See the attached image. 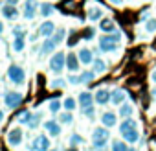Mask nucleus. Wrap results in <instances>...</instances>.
<instances>
[{"label":"nucleus","mask_w":156,"mask_h":151,"mask_svg":"<svg viewBox=\"0 0 156 151\" xmlns=\"http://www.w3.org/2000/svg\"><path fill=\"white\" fill-rule=\"evenodd\" d=\"M108 2H112V4H116V6H119V4L123 2V0H108Z\"/></svg>","instance_id":"nucleus-44"},{"label":"nucleus","mask_w":156,"mask_h":151,"mask_svg":"<svg viewBox=\"0 0 156 151\" xmlns=\"http://www.w3.org/2000/svg\"><path fill=\"white\" fill-rule=\"evenodd\" d=\"M152 98H154V100H156V89H154V90H152Z\"/></svg>","instance_id":"nucleus-49"},{"label":"nucleus","mask_w":156,"mask_h":151,"mask_svg":"<svg viewBox=\"0 0 156 151\" xmlns=\"http://www.w3.org/2000/svg\"><path fill=\"white\" fill-rule=\"evenodd\" d=\"M61 105H62V103H61L59 100H51V101L48 103V109H50V112H51V114H55V112H59V111H61Z\"/></svg>","instance_id":"nucleus-30"},{"label":"nucleus","mask_w":156,"mask_h":151,"mask_svg":"<svg viewBox=\"0 0 156 151\" xmlns=\"http://www.w3.org/2000/svg\"><path fill=\"white\" fill-rule=\"evenodd\" d=\"M17 2L19 0H6V4H15V6H17Z\"/></svg>","instance_id":"nucleus-45"},{"label":"nucleus","mask_w":156,"mask_h":151,"mask_svg":"<svg viewBox=\"0 0 156 151\" xmlns=\"http://www.w3.org/2000/svg\"><path fill=\"white\" fill-rule=\"evenodd\" d=\"M35 15H37V0H28L22 8V17L26 20H31L35 19Z\"/></svg>","instance_id":"nucleus-6"},{"label":"nucleus","mask_w":156,"mask_h":151,"mask_svg":"<svg viewBox=\"0 0 156 151\" xmlns=\"http://www.w3.org/2000/svg\"><path fill=\"white\" fill-rule=\"evenodd\" d=\"M22 140H24V134H22V129H20V127H13V129L8 133V144H9V145L17 147V145L22 144Z\"/></svg>","instance_id":"nucleus-5"},{"label":"nucleus","mask_w":156,"mask_h":151,"mask_svg":"<svg viewBox=\"0 0 156 151\" xmlns=\"http://www.w3.org/2000/svg\"><path fill=\"white\" fill-rule=\"evenodd\" d=\"M13 35H15V37H24V35H26V30H24L22 26H15V28H13Z\"/></svg>","instance_id":"nucleus-37"},{"label":"nucleus","mask_w":156,"mask_h":151,"mask_svg":"<svg viewBox=\"0 0 156 151\" xmlns=\"http://www.w3.org/2000/svg\"><path fill=\"white\" fill-rule=\"evenodd\" d=\"M79 105H81V109H85V107H90L92 103H94V94H90V92H81L79 94Z\"/></svg>","instance_id":"nucleus-18"},{"label":"nucleus","mask_w":156,"mask_h":151,"mask_svg":"<svg viewBox=\"0 0 156 151\" xmlns=\"http://www.w3.org/2000/svg\"><path fill=\"white\" fill-rule=\"evenodd\" d=\"M68 81H70L72 85H79V83H81V79H79V76H70V78H68Z\"/></svg>","instance_id":"nucleus-40"},{"label":"nucleus","mask_w":156,"mask_h":151,"mask_svg":"<svg viewBox=\"0 0 156 151\" xmlns=\"http://www.w3.org/2000/svg\"><path fill=\"white\" fill-rule=\"evenodd\" d=\"M24 101V96L20 92H6L4 94V103L8 109H17L19 105H22Z\"/></svg>","instance_id":"nucleus-4"},{"label":"nucleus","mask_w":156,"mask_h":151,"mask_svg":"<svg viewBox=\"0 0 156 151\" xmlns=\"http://www.w3.org/2000/svg\"><path fill=\"white\" fill-rule=\"evenodd\" d=\"M62 85H64V81H62L61 78H59V79H55V81H51V87H53V89H61Z\"/></svg>","instance_id":"nucleus-41"},{"label":"nucleus","mask_w":156,"mask_h":151,"mask_svg":"<svg viewBox=\"0 0 156 151\" xmlns=\"http://www.w3.org/2000/svg\"><path fill=\"white\" fill-rule=\"evenodd\" d=\"M2 120H4V111H0V123H2Z\"/></svg>","instance_id":"nucleus-47"},{"label":"nucleus","mask_w":156,"mask_h":151,"mask_svg":"<svg viewBox=\"0 0 156 151\" xmlns=\"http://www.w3.org/2000/svg\"><path fill=\"white\" fill-rule=\"evenodd\" d=\"M79 66H81V61H79V57H77V53H73V52L66 53V68L70 72H77Z\"/></svg>","instance_id":"nucleus-7"},{"label":"nucleus","mask_w":156,"mask_h":151,"mask_svg":"<svg viewBox=\"0 0 156 151\" xmlns=\"http://www.w3.org/2000/svg\"><path fill=\"white\" fill-rule=\"evenodd\" d=\"M151 79H152V83H156V72H152V76H151Z\"/></svg>","instance_id":"nucleus-46"},{"label":"nucleus","mask_w":156,"mask_h":151,"mask_svg":"<svg viewBox=\"0 0 156 151\" xmlns=\"http://www.w3.org/2000/svg\"><path fill=\"white\" fill-rule=\"evenodd\" d=\"M99 28H101L105 33H110V31H114V30H116V22H114V20H110V19H103V20L99 22Z\"/></svg>","instance_id":"nucleus-19"},{"label":"nucleus","mask_w":156,"mask_h":151,"mask_svg":"<svg viewBox=\"0 0 156 151\" xmlns=\"http://www.w3.org/2000/svg\"><path fill=\"white\" fill-rule=\"evenodd\" d=\"M59 122H61V123H66V125L73 123V114H72V111L61 112V114H59Z\"/></svg>","instance_id":"nucleus-26"},{"label":"nucleus","mask_w":156,"mask_h":151,"mask_svg":"<svg viewBox=\"0 0 156 151\" xmlns=\"http://www.w3.org/2000/svg\"><path fill=\"white\" fill-rule=\"evenodd\" d=\"M94 78H96V72H94V70H87V72H81V76H79L81 83H90Z\"/></svg>","instance_id":"nucleus-27"},{"label":"nucleus","mask_w":156,"mask_h":151,"mask_svg":"<svg viewBox=\"0 0 156 151\" xmlns=\"http://www.w3.org/2000/svg\"><path fill=\"white\" fill-rule=\"evenodd\" d=\"M64 66H66V55H64L62 52L53 53L51 59H50V70H51L53 74H59Z\"/></svg>","instance_id":"nucleus-2"},{"label":"nucleus","mask_w":156,"mask_h":151,"mask_svg":"<svg viewBox=\"0 0 156 151\" xmlns=\"http://www.w3.org/2000/svg\"><path fill=\"white\" fill-rule=\"evenodd\" d=\"M39 144H41V149H50V138L46 134H39Z\"/></svg>","instance_id":"nucleus-32"},{"label":"nucleus","mask_w":156,"mask_h":151,"mask_svg":"<svg viewBox=\"0 0 156 151\" xmlns=\"http://www.w3.org/2000/svg\"><path fill=\"white\" fill-rule=\"evenodd\" d=\"M101 123H103L105 127H114V125L118 123V116H116L114 112H103V116H101Z\"/></svg>","instance_id":"nucleus-16"},{"label":"nucleus","mask_w":156,"mask_h":151,"mask_svg":"<svg viewBox=\"0 0 156 151\" xmlns=\"http://www.w3.org/2000/svg\"><path fill=\"white\" fill-rule=\"evenodd\" d=\"M41 120H42V112H35L30 116V122H28V127L30 129H35L37 125H41Z\"/></svg>","instance_id":"nucleus-23"},{"label":"nucleus","mask_w":156,"mask_h":151,"mask_svg":"<svg viewBox=\"0 0 156 151\" xmlns=\"http://www.w3.org/2000/svg\"><path fill=\"white\" fill-rule=\"evenodd\" d=\"M92 64H94V72H96V74H103V72L107 70V63H105L103 59H94Z\"/></svg>","instance_id":"nucleus-24"},{"label":"nucleus","mask_w":156,"mask_h":151,"mask_svg":"<svg viewBox=\"0 0 156 151\" xmlns=\"http://www.w3.org/2000/svg\"><path fill=\"white\" fill-rule=\"evenodd\" d=\"M94 101L99 103V105H107V103L110 101V92H108L107 89H99V90H96Z\"/></svg>","instance_id":"nucleus-14"},{"label":"nucleus","mask_w":156,"mask_h":151,"mask_svg":"<svg viewBox=\"0 0 156 151\" xmlns=\"http://www.w3.org/2000/svg\"><path fill=\"white\" fill-rule=\"evenodd\" d=\"M30 116H31V112H30L28 109H22V111L17 112V120H19V123H24V125H28Z\"/></svg>","instance_id":"nucleus-22"},{"label":"nucleus","mask_w":156,"mask_h":151,"mask_svg":"<svg viewBox=\"0 0 156 151\" xmlns=\"http://www.w3.org/2000/svg\"><path fill=\"white\" fill-rule=\"evenodd\" d=\"M145 28H147V31H156V19H147Z\"/></svg>","instance_id":"nucleus-36"},{"label":"nucleus","mask_w":156,"mask_h":151,"mask_svg":"<svg viewBox=\"0 0 156 151\" xmlns=\"http://www.w3.org/2000/svg\"><path fill=\"white\" fill-rule=\"evenodd\" d=\"M125 96H127V92H125L123 89H114V90L110 92V101L116 103V105H119V103L125 101Z\"/></svg>","instance_id":"nucleus-15"},{"label":"nucleus","mask_w":156,"mask_h":151,"mask_svg":"<svg viewBox=\"0 0 156 151\" xmlns=\"http://www.w3.org/2000/svg\"><path fill=\"white\" fill-rule=\"evenodd\" d=\"M31 149H37V151L41 149V144H39V138H35V140H33V144H31Z\"/></svg>","instance_id":"nucleus-43"},{"label":"nucleus","mask_w":156,"mask_h":151,"mask_svg":"<svg viewBox=\"0 0 156 151\" xmlns=\"http://www.w3.org/2000/svg\"><path fill=\"white\" fill-rule=\"evenodd\" d=\"M51 13H53V6H51L50 2L41 4V15H42V17H50Z\"/></svg>","instance_id":"nucleus-28"},{"label":"nucleus","mask_w":156,"mask_h":151,"mask_svg":"<svg viewBox=\"0 0 156 151\" xmlns=\"http://www.w3.org/2000/svg\"><path fill=\"white\" fill-rule=\"evenodd\" d=\"M24 46H26L24 37H15V41H13V50H15V52H22Z\"/></svg>","instance_id":"nucleus-29"},{"label":"nucleus","mask_w":156,"mask_h":151,"mask_svg":"<svg viewBox=\"0 0 156 151\" xmlns=\"http://www.w3.org/2000/svg\"><path fill=\"white\" fill-rule=\"evenodd\" d=\"M112 149H116V151H127L129 149V144H127V140L125 142H112Z\"/></svg>","instance_id":"nucleus-33"},{"label":"nucleus","mask_w":156,"mask_h":151,"mask_svg":"<svg viewBox=\"0 0 156 151\" xmlns=\"http://www.w3.org/2000/svg\"><path fill=\"white\" fill-rule=\"evenodd\" d=\"M101 17H103V11H101L99 8H92V9H88V20L96 22V20H99Z\"/></svg>","instance_id":"nucleus-25"},{"label":"nucleus","mask_w":156,"mask_h":151,"mask_svg":"<svg viewBox=\"0 0 156 151\" xmlns=\"http://www.w3.org/2000/svg\"><path fill=\"white\" fill-rule=\"evenodd\" d=\"M92 138H94V142H108V138H110V133H108V127H96L94 129V133H92Z\"/></svg>","instance_id":"nucleus-8"},{"label":"nucleus","mask_w":156,"mask_h":151,"mask_svg":"<svg viewBox=\"0 0 156 151\" xmlns=\"http://www.w3.org/2000/svg\"><path fill=\"white\" fill-rule=\"evenodd\" d=\"M53 31H55V24L51 22V20H44L41 26H39V35L41 37H51L53 35Z\"/></svg>","instance_id":"nucleus-11"},{"label":"nucleus","mask_w":156,"mask_h":151,"mask_svg":"<svg viewBox=\"0 0 156 151\" xmlns=\"http://www.w3.org/2000/svg\"><path fill=\"white\" fill-rule=\"evenodd\" d=\"M81 112L85 114V116H88V118H92L94 114H96V109L90 105V107H85V109H81Z\"/></svg>","instance_id":"nucleus-38"},{"label":"nucleus","mask_w":156,"mask_h":151,"mask_svg":"<svg viewBox=\"0 0 156 151\" xmlns=\"http://www.w3.org/2000/svg\"><path fill=\"white\" fill-rule=\"evenodd\" d=\"M51 37H53V39H55L57 42H62V39H64V30H62V28H59V30H55Z\"/></svg>","instance_id":"nucleus-35"},{"label":"nucleus","mask_w":156,"mask_h":151,"mask_svg":"<svg viewBox=\"0 0 156 151\" xmlns=\"http://www.w3.org/2000/svg\"><path fill=\"white\" fill-rule=\"evenodd\" d=\"M2 15H4V19H8V20H15V19L19 17V9H17L15 4H4V6H2Z\"/></svg>","instance_id":"nucleus-10"},{"label":"nucleus","mask_w":156,"mask_h":151,"mask_svg":"<svg viewBox=\"0 0 156 151\" xmlns=\"http://www.w3.org/2000/svg\"><path fill=\"white\" fill-rule=\"evenodd\" d=\"M57 41L53 39V37H46L44 39V42H42V46H41V55H48V53H51L55 48H57Z\"/></svg>","instance_id":"nucleus-12"},{"label":"nucleus","mask_w":156,"mask_h":151,"mask_svg":"<svg viewBox=\"0 0 156 151\" xmlns=\"http://www.w3.org/2000/svg\"><path fill=\"white\" fill-rule=\"evenodd\" d=\"M77 57H79L81 64H92V61H94V53L90 48H81L77 52Z\"/></svg>","instance_id":"nucleus-13"},{"label":"nucleus","mask_w":156,"mask_h":151,"mask_svg":"<svg viewBox=\"0 0 156 151\" xmlns=\"http://www.w3.org/2000/svg\"><path fill=\"white\" fill-rule=\"evenodd\" d=\"M118 44H119V41H116L110 33H107L99 39V50L101 52H114V50H118Z\"/></svg>","instance_id":"nucleus-3"},{"label":"nucleus","mask_w":156,"mask_h":151,"mask_svg":"<svg viewBox=\"0 0 156 151\" xmlns=\"http://www.w3.org/2000/svg\"><path fill=\"white\" fill-rule=\"evenodd\" d=\"M62 107H64L66 111H73V109H75V100H73V98H66V100L62 101Z\"/></svg>","instance_id":"nucleus-34"},{"label":"nucleus","mask_w":156,"mask_h":151,"mask_svg":"<svg viewBox=\"0 0 156 151\" xmlns=\"http://www.w3.org/2000/svg\"><path fill=\"white\" fill-rule=\"evenodd\" d=\"M44 129H46V133L50 134V136H59L61 134V122L57 120H48V122H44Z\"/></svg>","instance_id":"nucleus-9"},{"label":"nucleus","mask_w":156,"mask_h":151,"mask_svg":"<svg viewBox=\"0 0 156 151\" xmlns=\"http://www.w3.org/2000/svg\"><path fill=\"white\" fill-rule=\"evenodd\" d=\"M92 147L94 149H103V147H107V142H92Z\"/></svg>","instance_id":"nucleus-42"},{"label":"nucleus","mask_w":156,"mask_h":151,"mask_svg":"<svg viewBox=\"0 0 156 151\" xmlns=\"http://www.w3.org/2000/svg\"><path fill=\"white\" fill-rule=\"evenodd\" d=\"M2 31H4V24H2V22H0V33H2Z\"/></svg>","instance_id":"nucleus-48"},{"label":"nucleus","mask_w":156,"mask_h":151,"mask_svg":"<svg viewBox=\"0 0 156 151\" xmlns=\"http://www.w3.org/2000/svg\"><path fill=\"white\" fill-rule=\"evenodd\" d=\"M8 79H9L11 83H15V85H22V83L26 81V72L22 70V66L11 64V66L8 68Z\"/></svg>","instance_id":"nucleus-1"},{"label":"nucleus","mask_w":156,"mask_h":151,"mask_svg":"<svg viewBox=\"0 0 156 151\" xmlns=\"http://www.w3.org/2000/svg\"><path fill=\"white\" fill-rule=\"evenodd\" d=\"M121 136H123L127 142H138V140H140V133H138V129L125 131V133H121Z\"/></svg>","instance_id":"nucleus-21"},{"label":"nucleus","mask_w":156,"mask_h":151,"mask_svg":"<svg viewBox=\"0 0 156 151\" xmlns=\"http://www.w3.org/2000/svg\"><path fill=\"white\" fill-rule=\"evenodd\" d=\"M94 37V30L92 28H88V30H85V33H83V39H87V41H90Z\"/></svg>","instance_id":"nucleus-39"},{"label":"nucleus","mask_w":156,"mask_h":151,"mask_svg":"<svg viewBox=\"0 0 156 151\" xmlns=\"http://www.w3.org/2000/svg\"><path fill=\"white\" fill-rule=\"evenodd\" d=\"M132 129H138V122L132 120L130 116H129V118H123V123H119V133L132 131Z\"/></svg>","instance_id":"nucleus-17"},{"label":"nucleus","mask_w":156,"mask_h":151,"mask_svg":"<svg viewBox=\"0 0 156 151\" xmlns=\"http://www.w3.org/2000/svg\"><path fill=\"white\" fill-rule=\"evenodd\" d=\"M81 144H83L81 134H77V133H75V134L70 136V145H72V147H77V145H81Z\"/></svg>","instance_id":"nucleus-31"},{"label":"nucleus","mask_w":156,"mask_h":151,"mask_svg":"<svg viewBox=\"0 0 156 151\" xmlns=\"http://www.w3.org/2000/svg\"><path fill=\"white\" fill-rule=\"evenodd\" d=\"M132 112H134V107L130 103H119V116L129 118V116H132Z\"/></svg>","instance_id":"nucleus-20"}]
</instances>
